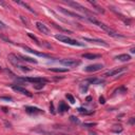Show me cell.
<instances>
[{
  "mask_svg": "<svg viewBox=\"0 0 135 135\" xmlns=\"http://www.w3.org/2000/svg\"><path fill=\"white\" fill-rule=\"evenodd\" d=\"M55 38H56L57 40H59L60 42H63V43H68V44H72V45H78V46H84V43L79 42V41H77V40H75V39H72V38H70V37H68V36L61 35V34L56 35Z\"/></svg>",
  "mask_w": 135,
  "mask_h": 135,
  "instance_id": "6da1fadb",
  "label": "cell"
},
{
  "mask_svg": "<svg viewBox=\"0 0 135 135\" xmlns=\"http://www.w3.org/2000/svg\"><path fill=\"white\" fill-rule=\"evenodd\" d=\"M99 102L103 104V103L105 102V101H104V98H103V97H99Z\"/></svg>",
  "mask_w": 135,
  "mask_h": 135,
  "instance_id": "83f0119b",
  "label": "cell"
},
{
  "mask_svg": "<svg viewBox=\"0 0 135 135\" xmlns=\"http://www.w3.org/2000/svg\"><path fill=\"white\" fill-rule=\"evenodd\" d=\"M24 81L29 83H34V84H39V83H46V79L41 78V77H28V78H22Z\"/></svg>",
  "mask_w": 135,
  "mask_h": 135,
  "instance_id": "52a82bcc",
  "label": "cell"
},
{
  "mask_svg": "<svg viewBox=\"0 0 135 135\" xmlns=\"http://www.w3.org/2000/svg\"><path fill=\"white\" fill-rule=\"evenodd\" d=\"M0 70H1V67H0Z\"/></svg>",
  "mask_w": 135,
  "mask_h": 135,
  "instance_id": "e575fe53",
  "label": "cell"
},
{
  "mask_svg": "<svg viewBox=\"0 0 135 135\" xmlns=\"http://www.w3.org/2000/svg\"><path fill=\"white\" fill-rule=\"evenodd\" d=\"M60 62L68 68H76L80 64V61L76 59H62Z\"/></svg>",
  "mask_w": 135,
  "mask_h": 135,
  "instance_id": "3957f363",
  "label": "cell"
},
{
  "mask_svg": "<svg viewBox=\"0 0 135 135\" xmlns=\"http://www.w3.org/2000/svg\"><path fill=\"white\" fill-rule=\"evenodd\" d=\"M16 2H17V3H19V4H21V5H22V7H24L25 9H28V10H29L31 13H34V14H36V12H35V11H34V10H33V9H32V8H31L29 4H28V3L22 2V1H16Z\"/></svg>",
  "mask_w": 135,
  "mask_h": 135,
  "instance_id": "e0dca14e",
  "label": "cell"
},
{
  "mask_svg": "<svg viewBox=\"0 0 135 135\" xmlns=\"http://www.w3.org/2000/svg\"><path fill=\"white\" fill-rule=\"evenodd\" d=\"M131 53H135V49H131Z\"/></svg>",
  "mask_w": 135,
  "mask_h": 135,
  "instance_id": "d6a6232c",
  "label": "cell"
},
{
  "mask_svg": "<svg viewBox=\"0 0 135 135\" xmlns=\"http://www.w3.org/2000/svg\"><path fill=\"white\" fill-rule=\"evenodd\" d=\"M36 26H37V29L42 33V34H45V35H49L50 34V29L48 28V26L42 23V22H36Z\"/></svg>",
  "mask_w": 135,
  "mask_h": 135,
  "instance_id": "ba28073f",
  "label": "cell"
},
{
  "mask_svg": "<svg viewBox=\"0 0 135 135\" xmlns=\"http://www.w3.org/2000/svg\"><path fill=\"white\" fill-rule=\"evenodd\" d=\"M103 68L102 64L100 63H95V64H91V66H88L85 68V71L86 72H96V71H99Z\"/></svg>",
  "mask_w": 135,
  "mask_h": 135,
  "instance_id": "9c48e42d",
  "label": "cell"
},
{
  "mask_svg": "<svg viewBox=\"0 0 135 135\" xmlns=\"http://www.w3.org/2000/svg\"><path fill=\"white\" fill-rule=\"evenodd\" d=\"M66 3H67L68 5L73 7L74 9H76V10H78V11H81V12H84V13H86V14H90V12H89L86 8H84L83 5H80V4H79V3H77V2H73V1H66Z\"/></svg>",
  "mask_w": 135,
  "mask_h": 135,
  "instance_id": "277c9868",
  "label": "cell"
},
{
  "mask_svg": "<svg viewBox=\"0 0 135 135\" xmlns=\"http://www.w3.org/2000/svg\"><path fill=\"white\" fill-rule=\"evenodd\" d=\"M69 110V108H68V105L64 103V102H60L59 103V108H58V111L60 112V113H63V112H66V111H68Z\"/></svg>",
  "mask_w": 135,
  "mask_h": 135,
  "instance_id": "2e32d148",
  "label": "cell"
},
{
  "mask_svg": "<svg viewBox=\"0 0 135 135\" xmlns=\"http://www.w3.org/2000/svg\"><path fill=\"white\" fill-rule=\"evenodd\" d=\"M89 2H90L92 5H94V7H95V9H96V10H97L99 13H104V10H103L102 8H100V7H99V5H98L96 2H94V1H89Z\"/></svg>",
  "mask_w": 135,
  "mask_h": 135,
  "instance_id": "ffe728a7",
  "label": "cell"
},
{
  "mask_svg": "<svg viewBox=\"0 0 135 135\" xmlns=\"http://www.w3.org/2000/svg\"><path fill=\"white\" fill-rule=\"evenodd\" d=\"M0 25H1V26H2V29H3V28H5V25H4V23H2L1 21H0Z\"/></svg>",
  "mask_w": 135,
  "mask_h": 135,
  "instance_id": "f546056e",
  "label": "cell"
},
{
  "mask_svg": "<svg viewBox=\"0 0 135 135\" xmlns=\"http://www.w3.org/2000/svg\"><path fill=\"white\" fill-rule=\"evenodd\" d=\"M91 99H92V98H91L90 96H89V97H87V100H88V102H90V100H91Z\"/></svg>",
  "mask_w": 135,
  "mask_h": 135,
  "instance_id": "4dcf8cb0",
  "label": "cell"
},
{
  "mask_svg": "<svg viewBox=\"0 0 135 135\" xmlns=\"http://www.w3.org/2000/svg\"><path fill=\"white\" fill-rule=\"evenodd\" d=\"M66 97L69 99V101H70L71 103H75V98H74L71 94H67V95H66Z\"/></svg>",
  "mask_w": 135,
  "mask_h": 135,
  "instance_id": "7402d4cb",
  "label": "cell"
},
{
  "mask_svg": "<svg viewBox=\"0 0 135 135\" xmlns=\"http://www.w3.org/2000/svg\"><path fill=\"white\" fill-rule=\"evenodd\" d=\"M127 69L126 68H118V69H115V70H112V71H109L104 74V76H115L121 72H125Z\"/></svg>",
  "mask_w": 135,
  "mask_h": 135,
  "instance_id": "8fae6325",
  "label": "cell"
},
{
  "mask_svg": "<svg viewBox=\"0 0 135 135\" xmlns=\"http://www.w3.org/2000/svg\"><path fill=\"white\" fill-rule=\"evenodd\" d=\"M58 9H59V11H60L61 13H63L64 15H68V16H71V17H74V18H77V19H83V20L86 19V17H83V16H80V15H78V14H76V13H73V12H71V11H68V10H66V9H63V8H58Z\"/></svg>",
  "mask_w": 135,
  "mask_h": 135,
  "instance_id": "5b68a950",
  "label": "cell"
},
{
  "mask_svg": "<svg viewBox=\"0 0 135 135\" xmlns=\"http://www.w3.org/2000/svg\"><path fill=\"white\" fill-rule=\"evenodd\" d=\"M83 57L85 58V59H95V58H99L100 57V55H98V54H83Z\"/></svg>",
  "mask_w": 135,
  "mask_h": 135,
  "instance_id": "9a60e30c",
  "label": "cell"
},
{
  "mask_svg": "<svg viewBox=\"0 0 135 135\" xmlns=\"http://www.w3.org/2000/svg\"><path fill=\"white\" fill-rule=\"evenodd\" d=\"M1 29H2V26H1V25H0V30H1Z\"/></svg>",
  "mask_w": 135,
  "mask_h": 135,
  "instance_id": "836d02e7",
  "label": "cell"
},
{
  "mask_svg": "<svg viewBox=\"0 0 135 135\" xmlns=\"http://www.w3.org/2000/svg\"><path fill=\"white\" fill-rule=\"evenodd\" d=\"M25 111L28 112L29 114H40V113H43L42 110L38 109V108H34V107H26Z\"/></svg>",
  "mask_w": 135,
  "mask_h": 135,
  "instance_id": "7c38bea8",
  "label": "cell"
},
{
  "mask_svg": "<svg viewBox=\"0 0 135 135\" xmlns=\"http://www.w3.org/2000/svg\"><path fill=\"white\" fill-rule=\"evenodd\" d=\"M50 71L57 72V73H63V72H67L68 69H64V68H50Z\"/></svg>",
  "mask_w": 135,
  "mask_h": 135,
  "instance_id": "d6986e66",
  "label": "cell"
},
{
  "mask_svg": "<svg viewBox=\"0 0 135 135\" xmlns=\"http://www.w3.org/2000/svg\"><path fill=\"white\" fill-rule=\"evenodd\" d=\"M115 59H116V60H119V61L125 62V61H129V60H131V56H130V55H128V54H121V55L116 56V57H115Z\"/></svg>",
  "mask_w": 135,
  "mask_h": 135,
  "instance_id": "4fadbf2b",
  "label": "cell"
},
{
  "mask_svg": "<svg viewBox=\"0 0 135 135\" xmlns=\"http://www.w3.org/2000/svg\"><path fill=\"white\" fill-rule=\"evenodd\" d=\"M22 48H23V50H25L26 52L32 53V54H35V55H37V56H39V57H44V58H49V57H50V55H48V54H44V53H39V52H37V51H35V50L30 49L29 46H26V45H22Z\"/></svg>",
  "mask_w": 135,
  "mask_h": 135,
  "instance_id": "8992f818",
  "label": "cell"
},
{
  "mask_svg": "<svg viewBox=\"0 0 135 135\" xmlns=\"http://www.w3.org/2000/svg\"><path fill=\"white\" fill-rule=\"evenodd\" d=\"M90 135H98V134H96L95 132H91V133H90Z\"/></svg>",
  "mask_w": 135,
  "mask_h": 135,
  "instance_id": "1f68e13d",
  "label": "cell"
},
{
  "mask_svg": "<svg viewBox=\"0 0 135 135\" xmlns=\"http://www.w3.org/2000/svg\"><path fill=\"white\" fill-rule=\"evenodd\" d=\"M85 41H88V42H94V43H99V44H103V45H108L103 40H100V39H91V38H84Z\"/></svg>",
  "mask_w": 135,
  "mask_h": 135,
  "instance_id": "5bb4252c",
  "label": "cell"
},
{
  "mask_svg": "<svg viewBox=\"0 0 135 135\" xmlns=\"http://www.w3.org/2000/svg\"><path fill=\"white\" fill-rule=\"evenodd\" d=\"M43 87H44V83L35 84V86H34V88H35V89H37V90H39V89H41V88H43Z\"/></svg>",
  "mask_w": 135,
  "mask_h": 135,
  "instance_id": "cb8c5ba5",
  "label": "cell"
},
{
  "mask_svg": "<svg viewBox=\"0 0 135 135\" xmlns=\"http://www.w3.org/2000/svg\"><path fill=\"white\" fill-rule=\"evenodd\" d=\"M117 127H118V128H112L111 131H112V132H116V133L121 132V131H122V128H121L120 126H117Z\"/></svg>",
  "mask_w": 135,
  "mask_h": 135,
  "instance_id": "d4e9b609",
  "label": "cell"
},
{
  "mask_svg": "<svg viewBox=\"0 0 135 135\" xmlns=\"http://www.w3.org/2000/svg\"><path fill=\"white\" fill-rule=\"evenodd\" d=\"M19 58H21L22 61H28V62H31V63H37V60H36V59H33V58H30V57L19 56Z\"/></svg>",
  "mask_w": 135,
  "mask_h": 135,
  "instance_id": "ac0fdd59",
  "label": "cell"
},
{
  "mask_svg": "<svg viewBox=\"0 0 135 135\" xmlns=\"http://www.w3.org/2000/svg\"><path fill=\"white\" fill-rule=\"evenodd\" d=\"M12 89H13L14 91L18 92V93H21V94L26 95V96H29V97H31V96H32V94H31L28 90H25L24 88H22V87H20V86H12Z\"/></svg>",
  "mask_w": 135,
  "mask_h": 135,
  "instance_id": "30bf717a",
  "label": "cell"
},
{
  "mask_svg": "<svg viewBox=\"0 0 135 135\" xmlns=\"http://www.w3.org/2000/svg\"><path fill=\"white\" fill-rule=\"evenodd\" d=\"M70 120H71V121H73V122H76V124H78V122H79V121H78V119H77L76 117H74V116H71V117H70Z\"/></svg>",
  "mask_w": 135,
  "mask_h": 135,
  "instance_id": "4316f807",
  "label": "cell"
},
{
  "mask_svg": "<svg viewBox=\"0 0 135 135\" xmlns=\"http://www.w3.org/2000/svg\"><path fill=\"white\" fill-rule=\"evenodd\" d=\"M28 36H29V37H30L31 39L35 40V42H36L37 44H40V43H39V40L37 39V37H36V36H34V35H33V34H31V33H28Z\"/></svg>",
  "mask_w": 135,
  "mask_h": 135,
  "instance_id": "44dd1931",
  "label": "cell"
},
{
  "mask_svg": "<svg viewBox=\"0 0 135 135\" xmlns=\"http://www.w3.org/2000/svg\"><path fill=\"white\" fill-rule=\"evenodd\" d=\"M78 112L83 113V114H90V112H88L87 109H84V108H79V109H78Z\"/></svg>",
  "mask_w": 135,
  "mask_h": 135,
  "instance_id": "484cf974",
  "label": "cell"
},
{
  "mask_svg": "<svg viewBox=\"0 0 135 135\" xmlns=\"http://www.w3.org/2000/svg\"><path fill=\"white\" fill-rule=\"evenodd\" d=\"M0 100H7V101H12L13 98L11 96H0Z\"/></svg>",
  "mask_w": 135,
  "mask_h": 135,
  "instance_id": "603a6c76",
  "label": "cell"
},
{
  "mask_svg": "<svg viewBox=\"0 0 135 135\" xmlns=\"http://www.w3.org/2000/svg\"><path fill=\"white\" fill-rule=\"evenodd\" d=\"M95 24H97L100 29H102L104 32H107L108 34H109L110 36H112V37H116V38H117V37H122V36H121V35H119L115 30H113L112 28H110L109 25H105V24H104V23H102V22L96 21V22H95Z\"/></svg>",
  "mask_w": 135,
  "mask_h": 135,
  "instance_id": "7a4b0ae2",
  "label": "cell"
},
{
  "mask_svg": "<svg viewBox=\"0 0 135 135\" xmlns=\"http://www.w3.org/2000/svg\"><path fill=\"white\" fill-rule=\"evenodd\" d=\"M95 125H96V124H85L84 126H85V127H93V126H95Z\"/></svg>",
  "mask_w": 135,
  "mask_h": 135,
  "instance_id": "f1b7e54d",
  "label": "cell"
}]
</instances>
